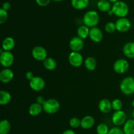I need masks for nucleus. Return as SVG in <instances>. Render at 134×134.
I'll return each instance as SVG.
<instances>
[{"label":"nucleus","mask_w":134,"mask_h":134,"mask_svg":"<svg viewBox=\"0 0 134 134\" xmlns=\"http://www.w3.org/2000/svg\"><path fill=\"white\" fill-rule=\"evenodd\" d=\"M99 19L100 18L98 12L94 10H90L86 12L84 14L82 21L84 24L90 28H92L98 26L99 22Z\"/></svg>","instance_id":"nucleus-1"},{"label":"nucleus","mask_w":134,"mask_h":134,"mask_svg":"<svg viewBox=\"0 0 134 134\" xmlns=\"http://www.w3.org/2000/svg\"><path fill=\"white\" fill-rule=\"evenodd\" d=\"M111 11L113 15H115L119 18H123L128 14L129 7L124 1H119L113 4Z\"/></svg>","instance_id":"nucleus-2"},{"label":"nucleus","mask_w":134,"mask_h":134,"mask_svg":"<svg viewBox=\"0 0 134 134\" xmlns=\"http://www.w3.org/2000/svg\"><path fill=\"white\" fill-rule=\"evenodd\" d=\"M120 89L123 94L130 95L134 93V78L128 76L121 81Z\"/></svg>","instance_id":"nucleus-3"},{"label":"nucleus","mask_w":134,"mask_h":134,"mask_svg":"<svg viewBox=\"0 0 134 134\" xmlns=\"http://www.w3.org/2000/svg\"><path fill=\"white\" fill-rule=\"evenodd\" d=\"M60 108V104L57 99L50 98L46 100L43 105V111L48 114H56L58 112Z\"/></svg>","instance_id":"nucleus-4"},{"label":"nucleus","mask_w":134,"mask_h":134,"mask_svg":"<svg viewBox=\"0 0 134 134\" xmlns=\"http://www.w3.org/2000/svg\"><path fill=\"white\" fill-rule=\"evenodd\" d=\"M111 121L115 126L120 127L127 121V116L125 112L122 110L115 111L111 117Z\"/></svg>","instance_id":"nucleus-5"},{"label":"nucleus","mask_w":134,"mask_h":134,"mask_svg":"<svg viewBox=\"0 0 134 134\" xmlns=\"http://www.w3.org/2000/svg\"><path fill=\"white\" fill-rule=\"evenodd\" d=\"M14 57L11 51H3L0 53V63L4 68H9L14 63Z\"/></svg>","instance_id":"nucleus-6"},{"label":"nucleus","mask_w":134,"mask_h":134,"mask_svg":"<svg viewBox=\"0 0 134 134\" xmlns=\"http://www.w3.org/2000/svg\"><path fill=\"white\" fill-rule=\"evenodd\" d=\"M129 63L125 59H119L113 64V70L116 74H123L128 71L129 68Z\"/></svg>","instance_id":"nucleus-7"},{"label":"nucleus","mask_w":134,"mask_h":134,"mask_svg":"<svg viewBox=\"0 0 134 134\" xmlns=\"http://www.w3.org/2000/svg\"><path fill=\"white\" fill-rule=\"evenodd\" d=\"M68 61L72 66L78 68L84 63L83 56L79 52L71 51L68 56Z\"/></svg>","instance_id":"nucleus-8"},{"label":"nucleus","mask_w":134,"mask_h":134,"mask_svg":"<svg viewBox=\"0 0 134 134\" xmlns=\"http://www.w3.org/2000/svg\"><path fill=\"white\" fill-rule=\"evenodd\" d=\"M31 55L35 60L43 61L47 58V51L43 46L37 45L31 50Z\"/></svg>","instance_id":"nucleus-9"},{"label":"nucleus","mask_w":134,"mask_h":134,"mask_svg":"<svg viewBox=\"0 0 134 134\" xmlns=\"http://www.w3.org/2000/svg\"><path fill=\"white\" fill-rule=\"evenodd\" d=\"M116 31L120 32H126L130 30L132 27V23L130 20L126 17L119 18L115 22Z\"/></svg>","instance_id":"nucleus-10"},{"label":"nucleus","mask_w":134,"mask_h":134,"mask_svg":"<svg viewBox=\"0 0 134 134\" xmlns=\"http://www.w3.org/2000/svg\"><path fill=\"white\" fill-rule=\"evenodd\" d=\"M29 85L32 90L35 91H41L43 90L45 87V81L40 76H34L29 81Z\"/></svg>","instance_id":"nucleus-11"},{"label":"nucleus","mask_w":134,"mask_h":134,"mask_svg":"<svg viewBox=\"0 0 134 134\" xmlns=\"http://www.w3.org/2000/svg\"><path fill=\"white\" fill-rule=\"evenodd\" d=\"M69 45L72 51L79 52L83 49L85 46V42L83 39L79 36H75L69 41Z\"/></svg>","instance_id":"nucleus-12"},{"label":"nucleus","mask_w":134,"mask_h":134,"mask_svg":"<svg viewBox=\"0 0 134 134\" xmlns=\"http://www.w3.org/2000/svg\"><path fill=\"white\" fill-rule=\"evenodd\" d=\"M89 38L94 43H99L102 42L103 38V32L98 27H94L90 28Z\"/></svg>","instance_id":"nucleus-13"},{"label":"nucleus","mask_w":134,"mask_h":134,"mask_svg":"<svg viewBox=\"0 0 134 134\" xmlns=\"http://www.w3.org/2000/svg\"><path fill=\"white\" fill-rule=\"evenodd\" d=\"M14 78V72L10 68H4L0 72V81L3 84H8Z\"/></svg>","instance_id":"nucleus-14"},{"label":"nucleus","mask_w":134,"mask_h":134,"mask_svg":"<svg viewBox=\"0 0 134 134\" xmlns=\"http://www.w3.org/2000/svg\"><path fill=\"white\" fill-rule=\"evenodd\" d=\"M98 109L101 112L107 114L112 110V101L108 99H102L98 103Z\"/></svg>","instance_id":"nucleus-15"},{"label":"nucleus","mask_w":134,"mask_h":134,"mask_svg":"<svg viewBox=\"0 0 134 134\" xmlns=\"http://www.w3.org/2000/svg\"><path fill=\"white\" fill-rule=\"evenodd\" d=\"M95 125V119L92 116L87 115L81 119V127L84 130H89Z\"/></svg>","instance_id":"nucleus-16"},{"label":"nucleus","mask_w":134,"mask_h":134,"mask_svg":"<svg viewBox=\"0 0 134 134\" xmlns=\"http://www.w3.org/2000/svg\"><path fill=\"white\" fill-rule=\"evenodd\" d=\"M16 42L14 38L10 36H8L4 38L3 40L2 41L1 47H2V49L3 51H10L14 48Z\"/></svg>","instance_id":"nucleus-17"},{"label":"nucleus","mask_w":134,"mask_h":134,"mask_svg":"<svg viewBox=\"0 0 134 134\" xmlns=\"http://www.w3.org/2000/svg\"><path fill=\"white\" fill-rule=\"evenodd\" d=\"M122 52L124 56L128 59H134V42H128L123 46Z\"/></svg>","instance_id":"nucleus-18"},{"label":"nucleus","mask_w":134,"mask_h":134,"mask_svg":"<svg viewBox=\"0 0 134 134\" xmlns=\"http://www.w3.org/2000/svg\"><path fill=\"white\" fill-rule=\"evenodd\" d=\"M43 110V105H40L37 102L31 104L28 109L29 114L31 116H37L42 112Z\"/></svg>","instance_id":"nucleus-19"},{"label":"nucleus","mask_w":134,"mask_h":134,"mask_svg":"<svg viewBox=\"0 0 134 134\" xmlns=\"http://www.w3.org/2000/svg\"><path fill=\"white\" fill-rule=\"evenodd\" d=\"M90 0H71V5L76 10H82L88 6Z\"/></svg>","instance_id":"nucleus-20"},{"label":"nucleus","mask_w":134,"mask_h":134,"mask_svg":"<svg viewBox=\"0 0 134 134\" xmlns=\"http://www.w3.org/2000/svg\"><path fill=\"white\" fill-rule=\"evenodd\" d=\"M97 7L100 11L108 13L112 8V5L109 0H99L97 3Z\"/></svg>","instance_id":"nucleus-21"},{"label":"nucleus","mask_w":134,"mask_h":134,"mask_svg":"<svg viewBox=\"0 0 134 134\" xmlns=\"http://www.w3.org/2000/svg\"><path fill=\"white\" fill-rule=\"evenodd\" d=\"M84 65L88 70L93 71L96 68L97 61L93 56H88L84 61Z\"/></svg>","instance_id":"nucleus-22"},{"label":"nucleus","mask_w":134,"mask_h":134,"mask_svg":"<svg viewBox=\"0 0 134 134\" xmlns=\"http://www.w3.org/2000/svg\"><path fill=\"white\" fill-rule=\"evenodd\" d=\"M43 66L47 70L52 71L56 69L57 67V62L52 57H47L43 60Z\"/></svg>","instance_id":"nucleus-23"},{"label":"nucleus","mask_w":134,"mask_h":134,"mask_svg":"<svg viewBox=\"0 0 134 134\" xmlns=\"http://www.w3.org/2000/svg\"><path fill=\"white\" fill-rule=\"evenodd\" d=\"M12 96L9 91L5 90L0 91V105H7L10 102Z\"/></svg>","instance_id":"nucleus-24"},{"label":"nucleus","mask_w":134,"mask_h":134,"mask_svg":"<svg viewBox=\"0 0 134 134\" xmlns=\"http://www.w3.org/2000/svg\"><path fill=\"white\" fill-rule=\"evenodd\" d=\"M90 28L86 26V25L83 24L80 26L79 27L77 28V36L79 38H82V39H85L89 37V34H90Z\"/></svg>","instance_id":"nucleus-25"},{"label":"nucleus","mask_w":134,"mask_h":134,"mask_svg":"<svg viewBox=\"0 0 134 134\" xmlns=\"http://www.w3.org/2000/svg\"><path fill=\"white\" fill-rule=\"evenodd\" d=\"M11 130L10 122L7 120H2L0 122V134H9Z\"/></svg>","instance_id":"nucleus-26"},{"label":"nucleus","mask_w":134,"mask_h":134,"mask_svg":"<svg viewBox=\"0 0 134 134\" xmlns=\"http://www.w3.org/2000/svg\"><path fill=\"white\" fill-rule=\"evenodd\" d=\"M123 131L124 134H134V120H127L126 123L123 125Z\"/></svg>","instance_id":"nucleus-27"},{"label":"nucleus","mask_w":134,"mask_h":134,"mask_svg":"<svg viewBox=\"0 0 134 134\" xmlns=\"http://www.w3.org/2000/svg\"><path fill=\"white\" fill-rule=\"evenodd\" d=\"M109 131L108 126L105 123H101L96 127L97 134H107Z\"/></svg>","instance_id":"nucleus-28"},{"label":"nucleus","mask_w":134,"mask_h":134,"mask_svg":"<svg viewBox=\"0 0 134 134\" xmlns=\"http://www.w3.org/2000/svg\"><path fill=\"white\" fill-rule=\"evenodd\" d=\"M105 31L108 34H113L116 31V24L115 22H108L105 25Z\"/></svg>","instance_id":"nucleus-29"},{"label":"nucleus","mask_w":134,"mask_h":134,"mask_svg":"<svg viewBox=\"0 0 134 134\" xmlns=\"http://www.w3.org/2000/svg\"><path fill=\"white\" fill-rule=\"evenodd\" d=\"M81 120H80L79 118H77V117H73V118H71L69 121V124L72 128H78L81 126Z\"/></svg>","instance_id":"nucleus-30"},{"label":"nucleus","mask_w":134,"mask_h":134,"mask_svg":"<svg viewBox=\"0 0 134 134\" xmlns=\"http://www.w3.org/2000/svg\"><path fill=\"white\" fill-rule=\"evenodd\" d=\"M123 104L121 100L119 99H115L113 100L112 101V109L115 111H118V110H120L122 109Z\"/></svg>","instance_id":"nucleus-31"},{"label":"nucleus","mask_w":134,"mask_h":134,"mask_svg":"<svg viewBox=\"0 0 134 134\" xmlns=\"http://www.w3.org/2000/svg\"><path fill=\"white\" fill-rule=\"evenodd\" d=\"M8 19V12L7 11L4 10L3 9L1 8L0 9V24H3Z\"/></svg>","instance_id":"nucleus-32"},{"label":"nucleus","mask_w":134,"mask_h":134,"mask_svg":"<svg viewBox=\"0 0 134 134\" xmlns=\"http://www.w3.org/2000/svg\"><path fill=\"white\" fill-rule=\"evenodd\" d=\"M107 134H124V133L120 127L115 126L110 129Z\"/></svg>","instance_id":"nucleus-33"},{"label":"nucleus","mask_w":134,"mask_h":134,"mask_svg":"<svg viewBox=\"0 0 134 134\" xmlns=\"http://www.w3.org/2000/svg\"><path fill=\"white\" fill-rule=\"evenodd\" d=\"M36 3L40 7H46L51 3V0H35Z\"/></svg>","instance_id":"nucleus-34"},{"label":"nucleus","mask_w":134,"mask_h":134,"mask_svg":"<svg viewBox=\"0 0 134 134\" xmlns=\"http://www.w3.org/2000/svg\"><path fill=\"white\" fill-rule=\"evenodd\" d=\"M1 8L3 9L4 10L8 11L10 10V8H11V4H10L9 2H8V1H5V2H4L3 3L2 7Z\"/></svg>","instance_id":"nucleus-35"},{"label":"nucleus","mask_w":134,"mask_h":134,"mask_svg":"<svg viewBox=\"0 0 134 134\" xmlns=\"http://www.w3.org/2000/svg\"><path fill=\"white\" fill-rule=\"evenodd\" d=\"M46 100L47 99H45L44 97H43V96H38L36 98V102H38L39 104H40V105H43V104L44 103V102L46 101Z\"/></svg>","instance_id":"nucleus-36"},{"label":"nucleus","mask_w":134,"mask_h":134,"mask_svg":"<svg viewBox=\"0 0 134 134\" xmlns=\"http://www.w3.org/2000/svg\"><path fill=\"white\" fill-rule=\"evenodd\" d=\"M25 77L28 81H30L34 77V73L31 71H27V72H26V74H25Z\"/></svg>","instance_id":"nucleus-37"},{"label":"nucleus","mask_w":134,"mask_h":134,"mask_svg":"<svg viewBox=\"0 0 134 134\" xmlns=\"http://www.w3.org/2000/svg\"><path fill=\"white\" fill-rule=\"evenodd\" d=\"M62 134H76V133L74 130H71V129H68V130H65Z\"/></svg>","instance_id":"nucleus-38"},{"label":"nucleus","mask_w":134,"mask_h":134,"mask_svg":"<svg viewBox=\"0 0 134 134\" xmlns=\"http://www.w3.org/2000/svg\"><path fill=\"white\" fill-rule=\"evenodd\" d=\"M109 1L111 3L113 4V3H116V2H118V1H120V0H109Z\"/></svg>","instance_id":"nucleus-39"},{"label":"nucleus","mask_w":134,"mask_h":134,"mask_svg":"<svg viewBox=\"0 0 134 134\" xmlns=\"http://www.w3.org/2000/svg\"><path fill=\"white\" fill-rule=\"evenodd\" d=\"M54 2H61V1H63L64 0H52Z\"/></svg>","instance_id":"nucleus-40"},{"label":"nucleus","mask_w":134,"mask_h":134,"mask_svg":"<svg viewBox=\"0 0 134 134\" xmlns=\"http://www.w3.org/2000/svg\"><path fill=\"white\" fill-rule=\"evenodd\" d=\"M132 117H133V119L134 120V109L133 110V112H132Z\"/></svg>","instance_id":"nucleus-41"},{"label":"nucleus","mask_w":134,"mask_h":134,"mask_svg":"<svg viewBox=\"0 0 134 134\" xmlns=\"http://www.w3.org/2000/svg\"><path fill=\"white\" fill-rule=\"evenodd\" d=\"M132 106H133V107L134 108V100H133V101H132Z\"/></svg>","instance_id":"nucleus-42"},{"label":"nucleus","mask_w":134,"mask_h":134,"mask_svg":"<svg viewBox=\"0 0 134 134\" xmlns=\"http://www.w3.org/2000/svg\"><path fill=\"white\" fill-rule=\"evenodd\" d=\"M133 42H134V41H133Z\"/></svg>","instance_id":"nucleus-43"}]
</instances>
